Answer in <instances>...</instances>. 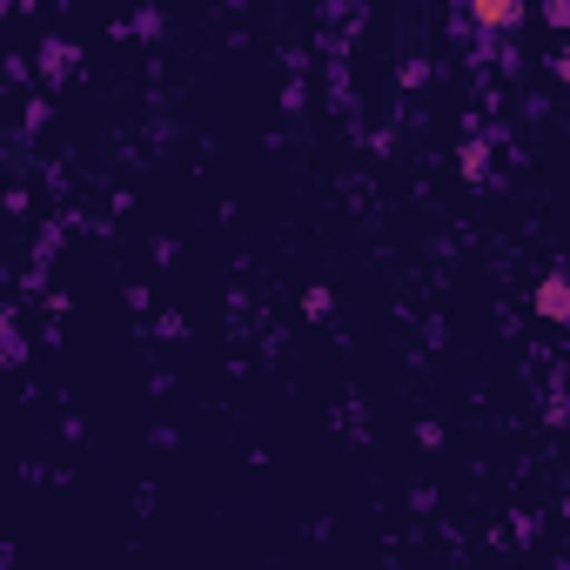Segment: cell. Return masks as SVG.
I'll list each match as a JSON object with an SVG mask.
<instances>
[{
    "label": "cell",
    "instance_id": "obj_1",
    "mask_svg": "<svg viewBox=\"0 0 570 570\" xmlns=\"http://www.w3.org/2000/svg\"><path fill=\"white\" fill-rule=\"evenodd\" d=\"M476 21H483V28H517L523 8H510V0H476Z\"/></svg>",
    "mask_w": 570,
    "mask_h": 570
},
{
    "label": "cell",
    "instance_id": "obj_2",
    "mask_svg": "<svg viewBox=\"0 0 570 570\" xmlns=\"http://www.w3.org/2000/svg\"><path fill=\"white\" fill-rule=\"evenodd\" d=\"M543 316H570V282H543Z\"/></svg>",
    "mask_w": 570,
    "mask_h": 570
}]
</instances>
